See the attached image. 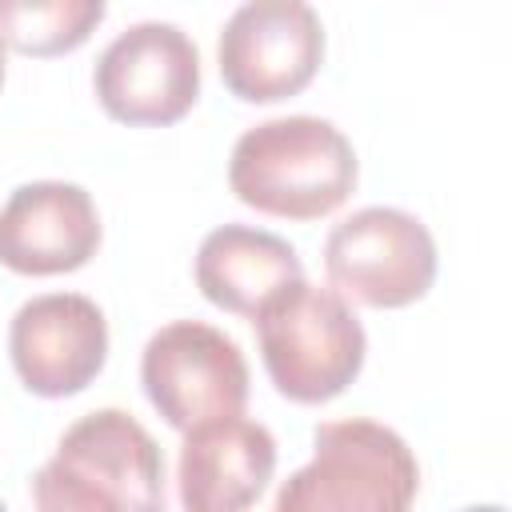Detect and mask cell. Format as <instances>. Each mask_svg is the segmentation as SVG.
<instances>
[{"instance_id": "6da1fadb", "label": "cell", "mask_w": 512, "mask_h": 512, "mask_svg": "<svg viewBox=\"0 0 512 512\" xmlns=\"http://www.w3.org/2000/svg\"><path fill=\"white\" fill-rule=\"evenodd\" d=\"M356 172V152L332 120L276 116L236 140L228 188L264 216L320 220L352 196Z\"/></svg>"}, {"instance_id": "7a4b0ae2", "label": "cell", "mask_w": 512, "mask_h": 512, "mask_svg": "<svg viewBox=\"0 0 512 512\" xmlns=\"http://www.w3.org/2000/svg\"><path fill=\"white\" fill-rule=\"evenodd\" d=\"M32 500L44 512H156L164 508V456L124 408L80 416L36 472Z\"/></svg>"}, {"instance_id": "3957f363", "label": "cell", "mask_w": 512, "mask_h": 512, "mask_svg": "<svg viewBox=\"0 0 512 512\" xmlns=\"http://www.w3.org/2000/svg\"><path fill=\"white\" fill-rule=\"evenodd\" d=\"M264 372L292 404L336 400L364 368L368 336L336 288L296 280L256 316Z\"/></svg>"}, {"instance_id": "277c9868", "label": "cell", "mask_w": 512, "mask_h": 512, "mask_svg": "<svg viewBox=\"0 0 512 512\" xmlns=\"http://www.w3.org/2000/svg\"><path fill=\"white\" fill-rule=\"evenodd\" d=\"M312 460L292 472L276 512H404L420 488V464L400 432L376 420H328L312 432Z\"/></svg>"}, {"instance_id": "5b68a950", "label": "cell", "mask_w": 512, "mask_h": 512, "mask_svg": "<svg viewBox=\"0 0 512 512\" xmlns=\"http://www.w3.org/2000/svg\"><path fill=\"white\" fill-rule=\"evenodd\" d=\"M324 272L344 300L364 308H408L436 280V240L412 212L372 204L328 232Z\"/></svg>"}, {"instance_id": "8992f818", "label": "cell", "mask_w": 512, "mask_h": 512, "mask_svg": "<svg viewBox=\"0 0 512 512\" xmlns=\"http://www.w3.org/2000/svg\"><path fill=\"white\" fill-rule=\"evenodd\" d=\"M140 384L168 428L188 432L248 404V364L232 336L200 320H172L148 336Z\"/></svg>"}, {"instance_id": "52a82bcc", "label": "cell", "mask_w": 512, "mask_h": 512, "mask_svg": "<svg viewBox=\"0 0 512 512\" xmlns=\"http://www.w3.org/2000/svg\"><path fill=\"white\" fill-rule=\"evenodd\" d=\"M224 88L244 104L300 96L324 64V24L308 0H244L216 44Z\"/></svg>"}, {"instance_id": "ba28073f", "label": "cell", "mask_w": 512, "mask_h": 512, "mask_svg": "<svg viewBox=\"0 0 512 512\" xmlns=\"http://www.w3.org/2000/svg\"><path fill=\"white\" fill-rule=\"evenodd\" d=\"M96 100L128 128H168L200 96V52L176 24L144 20L120 32L96 60Z\"/></svg>"}, {"instance_id": "9c48e42d", "label": "cell", "mask_w": 512, "mask_h": 512, "mask_svg": "<svg viewBox=\"0 0 512 512\" xmlns=\"http://www.w3.org/2000/svg\"><path fill=\"white\" fill-rule=\"evenodd\" d=\"M8 352L32 396L64 400L100 376L108 360V320L80 292L32 296L12 316Z\"/></svg>"}, {"instance_id": "30bf717a", "label": "cell", "mask_w": 512, "mask_h": 512, "mask_svg": "<svg viewBox=\"0 0 512 512\" xmlns=\"http://www.w3.org/2000/svg\"><path fill=\"white\" fill-rule=\"evenodd\" d=\"M100 248V212L80 184L32 180L0 208V264L20 276L84 268Z\"/></svg>"}, {"instance_id": "8fae6325", "label": "cell", "mask_w": 512, "mask_h": 512, "mask_svg": "<svg viewBox=\"0 0 512 512\" xmlns=\"http://www.w3.org/2000/svg\"><path fill=\"white\" fill-rule=\"evenodd\" d=\"M276 472V440L264 424L216 416L184 432L176 484L188 512H240L252 508Z\"/></svg>"}, {"instance_id": "7c38bea8", "label": "cell", "mask_w": 512, "mask_h": 512, "mask_svg": "<svg viewBox=\"0 0 512 512\" xmlns=\"http://www.w3.org/2000/svg\"><path fill=\"white\" fill-rule=\"evenodd\" d=\"M296 280H304V264L296 248L276 232L224 224L200 240L196 288L204 292L208 304L224 312L252 320L268 300H276Z\"/></svg>"}, {"instance_id": "4fadbf2b", "label": "cell", "mask_w": 512, "mask_h": 512, "mask_svg": "<svg viewBox=\"0 0 512 512\" xmlns=\"http://www.w3.org/2000/svg\"><path fill=\"white\" fill-rule=\"evenodd\" d=\"M108 0H0L4 48L48 60L76 52L104 20Z\"/></svg>"}, {"instance_id": "5bb4252c", "label": "cell", "mask_w": 512, "mask_h": 512, "mask_svg": "<svg viewBox=\"0 0 512 512\" xmlns=\"http://www.w3.org/2000/svg\"><path fill=\"white\" fill-rule=\"evenodd\" d=\"M4 64L8 60H4V40H0V88H4Z\"/></svg>"}]
</instances>
